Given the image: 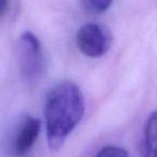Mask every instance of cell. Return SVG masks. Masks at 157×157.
<instances>
[{
	"instance_id": "2",
	"label": "cell",
	"mask_w": 157,
	"mask_h": 157,
	"mask_svg": "<svg viewBox=\"0 0 157 157\" xmlns=\"http://www.w3.org/2000/svg\"><path fill=\"white\" fill-rule=\"evenodd\" d=\"M16 59L20 72L28 83L37 82L44 71V54L38 37L25 31L16 42Z\"/></svg>"
},
{
	"instance_id": "7",
	"label": "cell",
	"mask_w": 157,
	"mask_h": 157,
	"mask_svg": "<svg viewBox=\"0 0 157 157\" xmlns=\"http://www.w3.org/2000/svg\"><path fill=\"white\" fill-rule=\"evenodd\" d=\"M96 157H128V153L125 148L115 145H108L102 147Z\"/></svg>"
},
{
	"instance_id": "4",
	"label": "cell",
	"mask_w": 157,
	"mask_h": 157,
	"mask_svg": "<svg viewBox=\"0 0 157 157\" xmlns=\"http://www.w3.org/2000/svg\"><path fill=\"white\" fill-rule=\"evenodd\" d=\"M41 130V122L38 118L26 115L21 120L10 145L11 154L15 157L27 155L36 143Z\"/></svg>"
},
{
	"instance_id": "3",
	"label": "cell",
	"mask_w": 157,
	"mask_h": 157,
	"mask_svg": "<svg viewBox=\"0 0 157 157\" xmlns=\"http://www.w3.org/2000/svg\"><path fill=\"white\" fill-rule=\"evenodd\" d=\"M75 42L82 54L92 58H98L109 51L113 37L105 25L87 23L78 30Z\"/></svg>"
},
{
	"instance_id": "5",
	"label": "cell",
	"mask_w": 157,
	"mask_h": 157,
	"mask_svg": "<svg viewBox=\"0 0 157 157\" xmlns=\"http://www.w3.org/2000/svg\"><path fill=\"white\" fill-rule=\"evenodd\" d=\"M142 157H157V110L148 115L141 141Z\"/></svg>"
},
{
	"instance_id": "1",
	"label": "cell",
	"mask_w": 157,
	"mask_h": 157,
	"mask_svg": "<svg viewBox=\"0 0 157 157\" xmlns=\"http://www.w3.org/2000/svg\"><path fill=\"white\" fill-rule=\"evenodd\" d=\"M84 111L83 93L76 83L63 81L51 88L44 105L46 137L51 150L57 151L63 145L81 122Z\"/></svg>"
},
{
	"instance_id": "6",
	"label": "cell",
	"mask_w": 157,
	"mask_h": 157,
	"mask_svg": "<svg viewBox=\"0 0 157 157\" xmlns=\"http://www.w3.org/2000/svg\"><path fill=\"white\" fill-rule=\"evenodd\" d=\"M81 6L90 14H101L111 7L113 0H80Z\"/></svg>"
},
{
	"instance_id": "8",
	"label": "cell",
	"mask_w": 157,
	"mask_h": 157,
	"mask_svg": "<svg viewBox=\"0 0 157 157\" xmlns=\"http://www.w3.org/2000/svg\"><path fill=\"white\" fill-rule=\"evenodd\" d=\"M8 5H9V0H0V18L2 17L7 12Z\"/></svg>"
}]
</instances>
